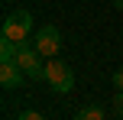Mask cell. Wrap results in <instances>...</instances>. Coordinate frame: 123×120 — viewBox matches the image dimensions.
<instances>
[{
  "mask_svg": "<svg viewBox=\"0 0 123 120\" xmlns=\"http://www.w3.org/2000/svg\"><path fill=\"white\" fill-rule=\"evenodd\" d=\"M113 88H117V91H123V68H117V71H113Z\"/></svg>",
  "mask_w": 123,
  "mask_h": 120,
  "instance_id": "9",
  "label": "cell"
},
{
  "mask_svg": "<svg viewBox=\"0 0 123 120\" xmlns=\"http://www.w3.org/2000/svg\"><path fill=\"white\" fill-rule=\"evenodd\" d=\"M113 110H117V114H123V91H117V94H113Z\"/></svg>",
  "mask_w": 123,
  "mask_h": 120,
  "instance_id": "8",
  "label": "cell"
},
{
  "mask_svg": "<svg viewBox=\"0 0 123 120\" xmlns=\"http://www.w3.org/2000/svg\"><path fill=\"white\" fill-rule=\"evenodd\" d=\"M81 120H104V110L94 107V104H87V107L81 110Z\"/></svg>",
  "mask_w": 123,
  "mask_h": 120,
  "instance_id": "7",
  "label": "cell"
},
{
  "mask_svg": "<svg viewBox=\"0 0 123 120\" xmlns=\"http://www.w3.org/2000/svg\"><path fill=\"white\" fill-rule=\"evenodd\" d=\"M113 6H117V10H123V0H113Z\"/></svg>",
  "mask_w": 123,
  "mask_h": 120,
  "instance_id": "10",
  "label": "cell"
},
{
  "mask_svg": "<svg viewBox=\"0 0 123 120\" xmlns=\"http://www.w3.org/2000/svg\"><path fill=\"white\" fill-rule=\"evenodd\" d=\"M16 49H19V42L0 39V58H3V62H16Z\"/></svg>",
  "mask_w": 123,
  "mask_h": 120,
  "instance_id": "6",
  "label": "cell"
},
{
  "mask_svg": "<svg viewBox=\"0 0 123 120\" xmlns=\"http://www.w3.org/2000/svg\"><path fill=\"white\" fill-rule=\"evenodd\" d=\"M32 45L39 49L42 58H55L58 49H62V32H58V26H42V29L32 36Z\"/></svg>",
  "mask_w": 123,
  "mask_h": 120,
  "instance_id": "4",
  "label": "cell"
},
{
  "mask_svg": "<svg viewBox=\"0 0 123 120\" xmlns=\"http://www.w3.org/2000/svg\"><path fill=\"white\" fill-rule=\"evenodd\" d=\"M45 81H49V88L55 91V94H68V91L74 88V71L68 62H62V58H49L45 62Z\"/></svg>",
  "mask_w": 123,
  "mask_h": 120,
  "instance_id": "2",
  "label": "cell"
},
{
  "mask_svg": "<svg viewBox=\"0 0 123 120\" xmlns=\"http://www.w3.org/2000/svg\"><path fill=\"white\" fill-rule=\"evenodd\" d=\"M23 78H26V71L19 68L16 62H0V84H3L6 91L19 88V84H23Z\"/></svg>",
  "mask_w": 123,
  "mask_h": 120,
  "instance_id": "5",
  "label": "cell"
},
{
  "mask_svg": "<svg viewBox=\"0 0 123 120\" xmlns=\"http://www.w3.org/2000/svg\"><path fill=\"white\" fill-rule=\"evenodd\" d=\"M0 36L13 39V42H26L32 36V13L29 10H13L3 16V26H0Z\"/></svg>",
  "mask_w": 123,
  "mask_h": 120,
  "instance_id": "1",
  "label": "cell"
},
{
  "mask_svg": "<svg viewBox=\"0 0 123 120\" xmlns=\"http://www.w3.org/2000/svg\"><path fill=\"white\" fill-rule=\"evenodd\" d=\"M16 65L26 71V78H32V81H42V78H45L42 55H39V49H36L32 42H19V49H16Z\"/></svg>",
  "mask_w": 123,
  "mask_h": 120,
  "instance_id": "3",
  "label": "cell"
}]
</instances>
